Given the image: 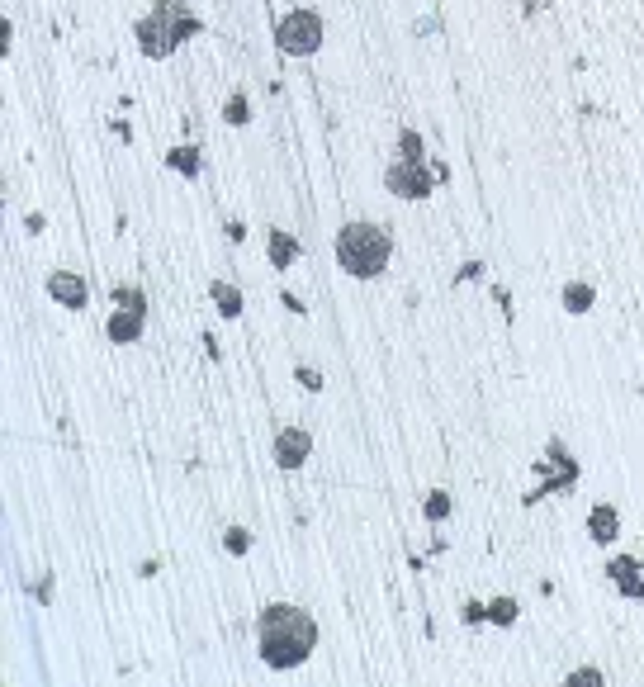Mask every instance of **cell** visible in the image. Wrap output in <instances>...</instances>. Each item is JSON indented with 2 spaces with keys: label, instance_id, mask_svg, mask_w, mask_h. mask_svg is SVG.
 <instances>
[{
  "label": "cell",
  "instance_id": "cell-26",
  "mask_svg": "<svg viewBox=\"0 0 644 687\" xmlns=\"http://www.w3.org/2000/svg\"><path fill=\"white\" fill-rule=\"evenodd\" d=\"M280 299H285V308H289V313H308V308H304V304H299V299H294V294H289V290H285V294H280Z\"/></svg>",
  "mask_w": 644,
  "mask_h": 687
},
{
  "label": "cell",
  "instance_id": "cell-6",
  "mask_svg": "<svg viewBox=\"0 0 644 687\" xmlns=\"http://www.w3.org/2000/svg\"><path fill=\"white\" fill-rule=\"evenodd\" d=\"M436 166H427V162H403V157H394V162L384 166V185H389V195H398V199H431L436 195Z\"/></svg>",
  "mask_w": 644,
  "mask_h": 687
},
{
  "label": "cell",
  "instance_id": "cell-24",
  "mask_svg": "<svg viewBox=\"0 0 644 687\" xmlns=\"http://www.w3.org/2000/svg\"><path fill=\"white\" fill-rule=\"evenodd\" d=\"M299 384H304L308 394H318V389H322V375L313 370V365H299Z\"/></svg>",
  "mask_w": 644,
  "mask_h": 687
},
{
  "label": "cell",
  "instance_id": "cell-19",
  "mask_svg": "<svg viewBox=\"0 0 644 687\" xmlns=\"http://www.w3.org/2000/svg\"><path fill=\"white\" fill-rule=\"evenodd\" d=\"M450 507H455V503H450V493H446V489H431V493H427V503H422V517H427V522L436 526V522H446V517H450Z\"/></svg>",
  "mask_w": 644,
  "mask_h": 687
},
{
  "label": "cell",
  "instance_id": "cell-13",
  "mask_svg": "<svg viewBox=\"0 0 644 687\" xmlns=\"http://www.w3.org/2000/svg\"><path fill=\"white\" fill-rule=\"evenodd\" d=\"M266 256L275 271H289L299 261V237L285 233V228H266Z\"/></svg>",
  "mask_w": 644,
  "mask_h": 687
},
{
  "label": "cell",
  "instance_id": "cell-21",
  "mask_svg": "<svg viewBox=\"0 0 644 687\" xmlns=\"http://www.w3.org/2000/svg\"><path fill=\"white\" fill-rule=\"evenodd\" d=\"M223 550H228V555H237V560H242V555H251V531H247V526H228V531H223Z\"/></svg>",
  "mask_w": 644,
  "mask_h": 687
},
{
  "label": "cell",
  "instance_id": "cell-16",
  "mask_svg": "<svg viewBox=\"0 0 644 687\" xmlns=\"http://www.w3.org/2000/svg\"><path fill=\"white\" fill-rule=\"evenodd\" d=\"M517 616H521V602H517V597H493V602H488V626H502V631H512V626H517Z\"/></svg>",
  "mask_w": 644,
  "mask_h": 687
},
{
  "label": "cell",
  "instance_id": "cell-2",
  "mask_svg": "<svg viewBox=\"0 0 644 687\" xmlns=\"http://www.w3.org/2000/svg\"><path fill=\"white\" fill-rule=\"evenodd\" d=\"M204 34V19L190 10V5H180V0H152L147 5V15L133 24V38H138V53L161 62V57H171L180 43H190V38Z\"/></svg>",
  "mask_w": 644,
  "mask_h": 687
},
{
  "label": "cell",
  "instance_id": "cell-4",
  "mask_svg": "<svg viewBox=\"0 0 644 687\" xmlns=\"http://www.w3.org/2000/svg\"><path fill=\"white\" fill-rule=\"evenodd\" d=\"M536 474H540V484L521 498L526 507H540L545 498H569V493L578 489V479H583V465L573 460L564 436H550V441H545V455L536 460Z\"/></svg>",
  "mask_w": 644,
  "mask_h": 687
},
{
  "label": "cell",
  "instance_id": "cell-7",
  "mask_svg": "<svg viewBox=\"0 0 644 687\" xmlns=\"http://www.w3.org/2000/svg\"><path fill=\"white\" fill-rule=\"evenodd\" d=\"M602 574H607L611 588L626 597V602H644V560L640 555H611Z\"/></svg>",
  "mask_w": 644,
  "mask_h": 687
},
{
  "label": "cell",
  "instance_id": "cell-3",
  "mask_svg": "<svg viewBox=\"0 0 644 687\" xmlns=\"http://www.w3.org/2000/svg\"><path fill=\"white\" fill-rule=\"evenodd\" d=\"M394 233L384 223H341L337 228V266L351 280H375L389 271Z\"/></svg>",
  "mask_w": 644,
  "mask_h": 687
},
{
  "label": "cell",
  "instance_id": "cell-20",
  "mask_svg": "<svg viewBox=\"0 0 644 687\" xmlns=\"http://www.w3.org/2000/svg\"><path fill=\"white\" fill-rule=\"evenodd\" d=\"M564 683H569V687H602V683H607V673L597 669V664H578V669L564 673Z\"/></svg>",
  "mask_w": 644,
  "mask_h": 687
},
{
  "label": "cell",
  "instance_id": "cell-22",
  "mask_svg": "<svg viewBox=\"0 0 644 687\" xmlns=\"http://www.w3.org/2000/svg\"><path fill=\"white\" fill-rule=\"evenodd\" d=\"M114 304H119V308H138V313H147V294L138 290V285H114Z\"/></svg>",
  "mask_w": 644,
  "mask_h": 687
},
{
  "label": "cell",
  "instance_id": "cell-5",
  "mask_svg": "<svg viewBox=\"0 0 644 687\" xmlns=\"http://www.w3.org/2000/svg\"><path fill=\"white\" fill-rule=\"evenodd\" d=\"M322 15L318 10H308V5H299V10H289L280 24H275V43H280V53L285 57H313L322 48Z\"/></svg>",
  "mask_w": 644,
  "mask_h": 687
},
{
  "label": "cell",
  "instance_id": "cell-14",
  "mask_svg": "<svg viewBox=\"0 0 644 687\" xmlns=\"http://www.w3.org/2000/svg\"><path fill=\"white\" fill-rule=\"evenodd\" d=\"M166 166H171V171H180V176H190V181H199V171H204V162H199V147H190V143L171 147V152H166Z\"/></svg>",
  "mask_w": 644,
  "mask_h": 687
},
{
  "label": "cell",
  "instance_id": "cell-15",
  "mask_svg": "<svg viewBox=\"0 0 644 687\" xmlns=\"http://www.w3.org/2000/svg\"><path fill=\"white\" fill-rule=\"evenodd\" d=\"M209 299L218 304V313H223V318H242V290H237V285L214 280V285H209Z\"/></svg>",
  "mask_w": 644,
  "mask_h": 687
},
{
  "label": "cell",
  "instance_id": "cell-8",
  "mask_svg": "<svg viewBox=\"0 0 644 687\" xmlns=\"http://www.w3.org/2000/svg\"><path fill=\"white\" fill-rule=\"evenodd\" d=\"M308 455H313V436L304 427H280L275 432V465L280 470H299Z\"/></svg>",
  "mask_w": 644,
  "mask_h": 687
},
{
  "label": "cell",
  "instance_id": "cell-12",
  "mask_svg": "<svg viewBox=\"0 0 644 687\" xmlns=\"http://www.w3.org/2000/svg\"><path fill=\"white\" fill-rule=\"evenodd\" d=\"M559 308H564L569 318H583V313H592V308H597V285H592V280H583V275L564 280V290H559Z\"/></svg>",
  "mask_w": 644,
  "mask_h": 687
},
{
  "label": "cell",
  "instance_id": "cell-1",
  "mask_svg": "<svg viewBox=\"0 0 644 687\" xmlns=\"http://www.w3.org/2000/svg\"><path fill=\"white\" fill-rule=\"evenodd\" d=\"M318 650V621L313 612L294 607V602H270L256 612V654L261 664L275 673H289L308 664Z\"/></svg>",
  "mask_w": 644,
  "mask_h": 687
},
{
  "label": "cell",
  "instance_id": "cell-25",
  "mask_svg": "<svg viewBox=\"0 0 644 687\" xmlns=\"http://www.w3.org/2000/svg\"><path fill=\"white\" fill-rule=\"evenodd\" d=\"M483 275V261H465V266H460V275H455V280H460V285H465V280H479Z\"/></svg>",
  "mask_w": 644,
  "mask_h": 687
},
{
  "label": "cell",
  "instance_id": "cell-11",
  "mask_svg": "<svg viewBox=\"0 0 644 687\" xmlns=\"http://www.w3.org/2000/svg\"><path fill=\"white\" fill-rule=\"evenodd\" d=\"M143 327H147V313H138V308H114L105 323V337L114 346H133L143 337Z\"/></svg>",
  "mask_w": 644,
  "mask_h": 687
},
{
  "label": "cell",
  "instance_id": "cell-18",
  "mask_svg": "<svg viewBox=\"0 0 644 687\" xmlns=\"http://www.w3.org/2000/svg\"><path fill=\"white\" fill-rule=\"evenodd\" d=\"M223 124H233V128L251 124V100H247V91H233L228 100H223Z\"/></svg>",
  "mask_w": 644,
  "mask_h": 687
},
{
  "label": "cell",
  "instance_id": "cell-10",
  "mask_svg": "<svg viewBox=\"0 0 644 687\" xmlns=\"http://www.w3.org/2000/svg\"><path fill=\"white\" fill-rule=\"evenodd\" d=\"M48 294H53V304L72 308V313H81V308L90 304L86 280H81L76 271H53V275H48Z\"/></svg>",
  "mask_w": 644,
  "mask_h": 687
},
{
  "label": "cell",
  "instance_id": "cell-9",
  "mask_svg": "<svg viewBox=\"0 0 644 687\" xmlns=\"http://www.w3.org/2000/svg\"><path fill=\"white\" fill-rule=\"evenodd\" d=\"M583 531H588L592 545H616L621 541V512L611 503H592V512L583 517Z\"/></svg>",
  "mask_w": 644,
  "mask_h": 687
},
{
  "label": "cell",
  "instance_id": "cell-27",
  "mask_svg": "<svg viewBox=\"0 0 644 687\" xmlns=\"http://www.w3.org/2000/svg\"><path fill=\"white\" fill-rule=\"evenodd\" d=\"M521 15L536 19V15H540V0H521Z\"/></svg>",
  "mask_w": 644,
  "mask_h": 687
},
{
  "label": "cell",
  "instance_id": "cell-23",
  "mask_svg": "<svg viewBox=\"0 0 644 687\" xmlns=\"http://www.w3.org/2000/svg\"><path fill=\"white\" fill-rule=\"evenodd\" d=\"M460 621H465V626H488V602L469 597L465 607H460Z\"/></svg>",
  "mask_w": 644,
  "mask_h": 687
},
{
  "label": "cell",
  "instance_id": "cell-17",
  "mask_svg": "<svg viewBox=\"0 0 644 687\" xmlns=\"http://www.w3.org/2000/svg\"><path fill=\"white\" fill-rule=\"evenodd\" d=\"M394 157H403V162H427V143H422V133H417V128H398Z\"/></svg>",
  "mask_w": 644,
  "mask_h": 687
}]
</instances>
